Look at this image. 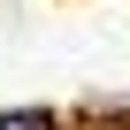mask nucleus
<instances>
[{"label": "nucleus", "mask_w": 130, "mask_h": 130, "mask_svg": "<svg viewBox=\"0 0 130 130\" xmlns=\"http://www.w3.org/2000/svg\"><path fill=\"white\" fill-rule=\"evenodd\" d=\"M0 130H61V122H54V107H8Z\"/></svg>", "instance_id": "f257e3e1"}]
</instances>
